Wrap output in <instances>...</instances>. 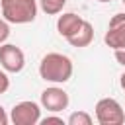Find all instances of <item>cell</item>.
<instances>
[{
	"label": "cell",
	"instance_id": "obj_7",
	"mask_svg": "<svg viewBox=\"0 0 125 125\" xmlns=\"http://www.w3.org/2000/svg\"><path fill=\"white\" fill-rule=\"evenodd\" d=\"M68 102H70L68 94L59 86H51V88H45L41 92V105L47 111H53V113L62 111L68 107Z\"/></svg>",
	"mask_w": 125,
	"mask_h": 125
},
{
	"label": "cell",
	"instance_id": "obj_14",
	"mask_svg": "<svg viewBox=\"0 0 125 125\" xmlns=\"http://www.w3.org/2000/svg\"><path fill=\"white\" fill-rule=\"evenodd\" d=\"M8 88H10V78H8L6 70L2 68V70H0V94H4Z\"/></svg>",
	"mask_w": 125,
	"mask_h": 125
},
{
	"label": "cell",
	"instance_id": "obj_8",
	"mask_svg": "<svg viewBox=\"0 0 125 125\" xmlns=\"http://www.w3.org/2000/svg\"><path fill=\"white\" fill-rule=\"evenodd\" d=\"M82 21L84 20L80 16H76L74 12H66V14L59 16V20H57V31H59V35H62L64 39H68L82 25Z\"/></svg>",
	"mask_w": 125,
	"mask_h": 125
},
{
	"label": "cell",
	"instance_id": "obj_10",
	"mask_svg": "<svg viewBox=\"0 0 125 125\" xmlns=\"http://www.w3.org/2000/svg\"><path fill=\"white\" fill-rule=\"evenodd\" d=\"M64 4H66V0H39V6H41V10H43L47 16H57V14H61L62 8H64Z\"/></svg>",
	"mask_w": 125,
	"mask_h": 125
},
{
	"label": "cell",
	"instance_id": "obj_17",
	"mask_svg": "<svg viewBox=\"0 0 125 125\" xmlns=\"http://www.w3.org/2000/svg\"><path fill=\"white\" fill-rule=\"evenodd\" d=\"M119 84H121V88L125 90V72H123V74L119 76Z\"/></svg>",
	"mask_w": 125,
	"mask_h": 125
},
{
	"label": "cell",
	"instance_id": "obj_1",
	"mask_svg": "<svg viewBox=\"0 0 125 125\" xmlns=\"http://www.w3.org/2000/svg\"><path fill=\"white\" fill-rule=\"evenodd\" d=\"M39 76L45 82L64 84L72 76V61L62 53H47L39 62Z\"/></svg>",
	"mask_w": 125,
	"mask_h": 125
},
{
	"label": "cell",
	"instance_id": "obj_11",
	"mask_svg": "<svg viewBox=\"0 0 125 125\" xmlns=\"http://www.w3.org/2000/svg\"><path fill=\"white\" fill-rule=\"evenodd\" d=\"M68 125H92V115L86 111H74L68 117Z\"/></svg>",
	"mask_w": 125,
	"mask_h": 125
},
{
	"label": "cell",
	"instance_id": "obj_5",
	"mask_svg": "<svg viewBox=\"0 0 125 125\" xmlns=\"http://www.w3.org/2000/svg\"><path fill=\"white\" fill-rule=\"evenodd\" d=\"M0 66L6 72H21L25 66V55L12 43H0Z\"/></svg>",
	"mask_w": 125,
	"mask_h": 125
},
{
	"label": "cell",
	"instance_id": "obj_18",
	"mask_svg": "<svg viewBox=\"0 0 125 125\" xmlns=\"http://www.w3.org/2000/svg\"><path fill=\"white\" fill-rule=\"evenodd\" d=\"M98 2H111V0H98Z\"/></svg>",
	"mask_w": 125,
	"mask_h": 125
},
{
	"label": "cell",
	"instance_id": "obj_19",
	"mask_svg": "<svg viewBox=\"0 0 125 125\" xmlns=\"http://www.w3.org/2000/svg\"><path fill=\"white\" fill-rule=\"evenodd\" d=\"M121 2H123V6H125V0H121Z\"/></svg>",
	"mask_w": 125,
	"mask_h": 125
},
{
	"label": "cell",
	"instance_id": "obj_16",
	"mask_svg": "<svg viewBox=\"0 0 125 125\" xmlns=\"http://www.w3.org/2000/svg\"><path fill=\"white\" fill-rule=\"evenodd\" d=\"M8 119H10V117H8L6 109H4L2 105H0V125H6V123H8Z\"/></svg>",
	"mask_w": 125,
	"mask_h": 125
},
{
	"label": "cell",
	"instance_id": "obj_6",
	"mask_svg": "<svg viewBox=\"0 0 125 125\" xmlns=\"http://www.w3.org/2000/svg\"><path fill=\"white\" fill-rule=\"evenodd\" d=\"M104 41L107 47L115 49H125V14H115L109 20L107 31L104 35Z\"/></svg>",
	"mask_w": 125,
	"mask_h": 125
},
{
	"label": "cell",
	"instance_id": "obj_4",
	"mask_svg": "<svg viewBox=\"0 0 125 125\" xmlns=\"http://www.w3.org/2000/svg\"><path fill=\"white\" fill-rule=\"evenodd\" d=\"M39 119H41V107L31 100L16 104L10 111V121L14 125H35L39 123Z\"/></svg>",
	"mask_w": 125,
	"mask_h": 125
},
{
	"label": "cell",
	"instance_id": "obj_12",
	"mask_svg": "<svg viewBox=\"0 0 125 125\" xmlns=\"http://www.w3.org/2000/svg\"><path fill=\"white\" fill-rule=\"evenodd\" d=\"M8 37H10V25L4 18H0V43H6Z\"/></svg>",
	"mask_w": 125,
	"mask_h": 125
},
{
	"label": "cell",
	"instance_id": "obj_9",
	"mask_svg": "<svg viewBox=\"0 0 125 125\" xmlns=\"http://www.w3.org/2000/svg\"><path fill=\"white\" fill-rule=\"evenodd\" d=\"M92 39H94V27H92V23L90 21H82V25L66 39L72 47H88L90 43H92Z\"/></svg>",
	"mask_w": 125,
	"mask_h": 125
},
{
	"label": "cell",
	"instance_id": "obj_13",
	"mask_svg": "<svg viewBox=\"0 0 125 125\" xmlns=\"http://www.w3.org/2000/svg\"><path fill=\"white\" fill-rule=\"evenodd\" d=\"M41 125H51V123H57V125H64V119L62 117H57V115H47L43 119H39Z\"/></svg>",
	"mask_w": 125,
	"mask_h": 125
},
{
	"label": "cell",
	"instance_id": "obj_2",
	"mask_svg": "<svg viewBox=\"0 0 125 125\" xmlns=\"http://www.w3.org/2000/svg\"><path fill=\"white\" fill-rule=\"evenodd\" d=\"M0 8L8 23H31L37 18V0H0Z\"/></svg>",
	"mask_w": 125,
	"mask_h": 125
},
{
	"label": "cell",
	"instance_id": "obj_15",
	"mask_svg": "<svg viewBox=\"0 0 125 125\" xmlns=\"http://www.w3.org/2000/svg\"><path fill=\"white\" fill-rule=\"evenodd\" d=\"M113 55H115V61H117L119 64H123V66H125V49H115V51H113Z\"/></svg>",
	"mask_w": 125,
	"mask_h": 125
},
{
	"label": "cell",
	"instance_id": "obj_3",
	"mask_svg": "<svg viewBox=\"0 0 125 125\" xmlns=\"http://www.w3.org/2000/svg\"><path fill=\"white\" fill-rule=\"evenodd\" d=\"M96 119L100 125H121L125 121V111L117 100L102 98L96 104Z\"/></svg>",
	"mask_w": 125,
	"mask_h": 125
}]
</instances>
